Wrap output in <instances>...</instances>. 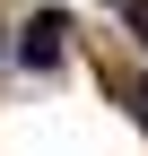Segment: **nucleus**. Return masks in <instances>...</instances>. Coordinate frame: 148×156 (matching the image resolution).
<instances>
[{"mask_svg": "<svg viewBox=\"0 0 148 156\" xmlns=\"http://www.w3.org/2000/svg\"><path fill=\"white\" fill-rule=\"evenodd\" d=\"M61 35H70V17H61V9H44L26 35H17V61H26V69H52V61H61Z\"/></svg>", "mask_w": 148, "mask_h": 156, "instance_id": "nucleus-1", "label": "nucleus"}]
</instances>
